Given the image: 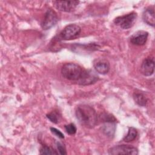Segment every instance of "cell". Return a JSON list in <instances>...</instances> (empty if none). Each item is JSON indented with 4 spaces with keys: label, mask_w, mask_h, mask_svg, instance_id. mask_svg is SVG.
I'll use <instances>...</instances> for the list:
<instances>
[{
    "label": "cell",
    "mask_w": 155,
    "mask_h": 155,
    "mask_svg": "<svg viewBox=\"0 0 155 155\" xmlns=\"http://www.w3.org/2000/svg\"><path fill=\"white\" fill-rule=\"evenodd\" d=\"M75 115L79 123L87 128H93L97 124V113L90 105L85 104L78 105L75 111Z\"/></svg>",
    "instance_id": "6da1fadb"
},
{
    "label": "cell",
    "mask_w": 155,
    "mask_h": 155,
    "mask_svg": "<svg viewBox=\"0 0 155 155\" xmlns=\"http://www.w3.org/2000/svg\"><path fill=\"white\" fill-rule=\"evenodd\" d=\"M84 69L78 64L68 62L65 64L61 68L62 76L69 81H78L81 78Z\"/></svg>",
    "instance_id": "7a4b0ae2"
},
{
    "label": "cell",
    "mask_w": 155,
    "mask_h": 155,
    "mask_svg": "<svg viewBox=\"0 0 155 155\" xmlns=\"http://www.w3.org/2000/svg\"><path fill=\"white\" fill-rule=\"evenodd\" d=\"M137 17V13L133 12L128 14L116 17L113 22L115 25L119 26L120 28L127 30L131 28L134 25Z\"/></svg>",
    "instance_id": "3957f363"
},
{
    "label": "cell",
    "mask_w": 155,
    "mask_h": 155,
    "mask_svg": "<svg viewBox=\"0 0 155 155\" xmlns=\"http://www.w3.org/2000/svg\"><path fill=\"white\" fill-rule=\"evenodd\" d=\"M81 31V27L75 24H71L66 27L59 33L58 38L60 40H71L78 37Z\"/></svg>",
    "instance_id": "277c9868"
},
{
    "label": "cell",
    "mask_w": 155,
    "mask_h": 155,
    "mask_svg": "<svg viewBox=\"0 0 155 155\" xmlns=\"http://www.w3.org/2000/svg\"><path fill=\"white\" fill-rule=\"evenodd\" d=\"M108 154L111 155H137L138 150L137 148L129 145H117L108 150Z\"/></svg>",
    "instance_id": "5b68a950"
},
{
    "label": "cell",
    "mask_w": 155,
    "mask_h": 155,
    "mask_svg": "<svg viewBox=\"0 0 155 155\" xmlns=\"http://www.w3.org/2000/svg\"><path fill=\"white\" fill-rule=\"evenodd\" d=\"M58 21V17L55 11L48 9L45 12L41 22V27L44 30H47L54 26Z\"/></svg>",
    "instance_id": "8992f818"
},
{
    "label": "cell",
    "mask_w": 155,
    "mask_h": 155,
    "mask_svg": "<svg viewBox=\"0 0 155 155\" xmlns=\"http://www.w3.org/2000/svg\"><path fill=\"white\" fill-rule=\"evenodd\" d=\"M98 79L99 77L94 71L84 69L81 78L77 82L78 84L81 85H88L97 82Z\"/></svg>",
    "instance_id": "52a82bcc"
},
{
    "label": "cell",
    "mask_w": 155,
    "mask_h": 155,
    "mask_svg": "<svg viewBox=\"0 0 155 155\" xmlns=\"http://www.w3.org/2000/svg\"><path fill=\"white\" fill-rule=\"evenodd\" d=\"M79 1H54L53 4L61 12H70L73 11L79 4Z\"/></svg>",
    "instance_id": "ba28073f"
},
{
    "label": "cell",
    "mask_w": 155,
    "mask_h": 155,
    "mask_svg": "<svg viewBox=\"0 0 155 155\" xmlns=\"http://www.w3.org/2000/svg\"><path fill=\"white\" fill-rule=\"evenodd\" d=\"M140 71L145 76H151L154 71V58L150 57L145 58L141 64Z\"/></svg>",
    "instance_id": "9c48e42d"
},
{
    "label": "cell",
    "mask_w": 155,
    "mask_h": 155,
    "mask_svg": "<svg viewBox=\"0 0 155 155\" xmlns=\"http://www.w3.org/2000/svg\"><path fill=\"white\" fill-rule=\"evenodd\" d=\"M148 33L144 30H139L134 33L130 39V42L135 45H143L148 39Z\"/></svg>",
    "instance_id": "30bf717a"
},
{
    "label": "cell",
    "mask_w": 155,
    "mask_h": 155,
    "mask_svg": "<svg viewBox=\"0 0 155 155\" xmlns=\"http://www.w3.org/2000/svg\"><path fill=\"white\" fill-rule=\"evenodd\" d=\"M93 67L95 71L101 74H106L110 70L109 62L103 58L96 59L93 62Z\"/></svg>",
    "instance_id": "8fae6325"
},
{
    "label": "cell",
    "mask_w": 155,
    "mask_h": 155,
    "mask_svg": "<svg viewBox=\"0 0 155 155\" xmlns=\"http://www.w3.org/2000/svg\"><path fill=\"white\" fill-rule=\"evenodd\" d=\"M142 19L145 23L151 27L154 26V7H149L145 9L142 14Z\"/></svg>",
    "instance_id": "7c38bea8"
},
{
    "label": "cell",
    "mask_w": 155,
    "mask_h": 155,
    "mask_svg": "<svg viewBox=\"0 0 155 155\" xmlns=\"http://www.w3.org/2000/svg\"><path fill=\"white\" fill-rule=\"evenodd\" d=\"M137 136V131L134 127H129L127 135L123 138V140L125 142H130L133 141Z\"/></svg>",
    "instance_id": "4fadbf2b"
},
{
    "label": "cell",
    "mask_w": 155,
    "mask_h": 155,
    "mask_svg": "<svg viewBox=\"0 0 155 155\" xmlns=\"http://www.w3.org/2000/svg\"><path fill=\"white\" fill-rule=\"evenodd\" d=\"M134 102L139 106L145 107L147 103V97L142 93H134L133 95Z\"/></svg>",
    "instance_id": "5bb4252c"
},
{
    "label": "cell",
    "mask_w": 155,
    "mask_h": 155,
    "mask_svg": "<svg viewBox=\"0 0 155 155\" xmlns=\"http://www.w3.org/2000/svg\"><path fill=\"white\" fill-rule=\"evenodd\" d=\"M40 154H59L56 150L53 148L47 146V145H42L39 150Z\"/></svg>",
    "instance_id": "9a60e30c"
},
{
    "label": "cell",
    "mask_w": 155,
    "mask_h": 155,
    "mask_svg": "<svg viewBox=\"0 0 155 155\" xmlns=\"http://www.w3.org/2000/svg\"><path fill=\"white\" fill-rule=\"evenodd\" d=\"M46 116L47 119H48L52 123L54 124H58L60 118L59 113L55 111H51V113H48Z\"/></svg>",
    "instance_id": "2e32d148"
},
{
    "label": "cell",
    "mask_w": 155,
    "mask_h": 155,
    "mask_svg": "<svg viewBox=\"0 0 155 155\" xmlns=\"http://www.w3.org/2000/svg\"><path fill=\"white\" fill-rule=\"evenodd\" d=\"M64 128H65V130L66 132L70 135L74 134L76 133V131H77L76 127L73 123H70L68 125H65L64 126Z\"/></svg>",
    "instance_id": "e0dca14e"
},
{
    "label": "cell",
    "mask_w": 155,
    "mask_h": 155,
    "mask_svg": "<svg viewBox=\"0 0 155 155\" xmlns=\"http://www.w3.org/2000/svg\"><path fill=\"white\" fill-rule=\"evenodd\" d=\"M50 131L51 132L55 135L56 136H57L58 137L60 138V139H64V134L59 130H58L57 128H54V127H50Z\"/></svg>",
    "instance_id": "ac0fdd59"
},
{
    "label": "cell",
    "mask_w": 155,
    "mask_h": 155,
    "mask_svg": "<svg viewBox=\"0 0 155 155\" xmlns=\"http://www.w3.org/2000/svg\"><path fill=\"white\" fill-rule=\"evenodd\" d=\"M56 147H57V149L58 150L59 154H67L64 145L61 142H56Z\"/></svg>",
    "instance_id": "d6986e66"
}]
</instances>
